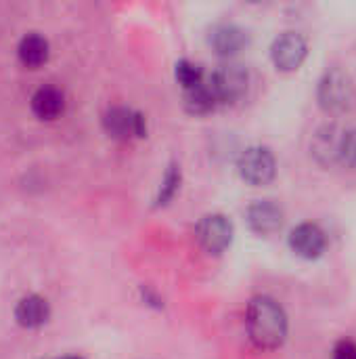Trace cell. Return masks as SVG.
Returning a JSON list of instances; mask_svg holds the SVG:
<instances>
[{
	"label": "cell",
	"mask_w": 356,
	"mask_h": 359,
	"mask_svg": "<svg viewBox=\"0 0 356 359\" xmlns=\"http://www.w3.org/2000/svg\"><path fill=\"white\" fill-rule=\"evenodd\" d=\"M290 246L292 250L302 259H317L325 252L327 238L323 229L315 223H302L290 233Z\"/></svg>",
	"instance_id": "ba28073f"
},
{
	"label": "cell",
	"mask_w": 356,
	"mask_h": 359,
	"mask_svg": "<svg viewBox=\"0 0 356 359\" xmlns=\"http://www.w3.org/2000/svg\"><path fill=\"white\" fill-rule=\"evenodd\" d=\"M332 359H356V343L350 339H342L336 347Z\"/></svg>",
	"instance_id": "d6986e66"
},
{
	"label": "cell",
	"mask_w": 356,
	"mask_h": 359,
	"mask_svg": "<svg viewBox=\"0 0 356 359\" xmlns=\"http://www.w3.org/2000/svg\"><path fill=\"white\" fill-rule=\"evenodd\" d=\"M65 99L63 93L55 86H42L31 97V109L40 120H55L63 114Z\"/></svg>",
	"instance_id": "7c38bea8"
},
{
	"label": "cell",
	"mask_w": 356,
	"mask_h": 359,
	"mask_svg": "<svg viewBox=\"0 0 356 359\" xmlns=\"http://www.w3.org/2000/svg\"><path fill=\"white\" fill-rule=\"evenodd\" d=\"M239 175L250 185H269L277 175V160L269 147H248L239 158Z\"/></svg>",
	"instance_id": "3957f363"
},
{
	"label": "cell",
	"mask_w": 356,
	"mask_h": 359,
	"mask_svg": "<svg viewBox=\"0 0 356 359\" xmlns=\"http://www.w3.org/2000/svg\"><path fill=\"white\" fill-rule=\"evenodd\" d=\"M174 76H176V82L185 88V90H191L195 86H199L204 80H206V72L201 65L189 61V59H180L174 67Z\"/></svg>",
	"instance_id": "9a60e30c"
},
{
	"label": "cell",
	"mask_w": 356,
	"mask_h": 359,
	"mask_svg": "<svg viewBox=\"0 0 356 359\" xmlns=\"http://www.w3.org/2000/svg\"><path fill=\"white\" fill-rule=\"evenodd\" d=\"M306 53H308V44H306L304 36L298 32L281 34L271 46V59H273L275 67L281 72L298 69L302 65V61L306 59Z\"/></svg>",
	"instance_id": "8992f818"
},
{
	"label": "cell",
	"mask_w": 356,
	"mask_h": 359,
	"mask_svg": "<svg viewBox=\"0 0 356 359\" xmlns=\"http://www.w3.org/2000/svg\"><path fill=\"white\" fill-rule=\"evenodd\" d=\"M353 86L344 72L332 69L319 82V103L327 111H342L350 105Z\"/></svg>",
	"instance_id": "52a82bcc"
},
{
	"label": "cell",
	"mask_w": 356,
	"mask_h": 359,
	"mask_svg": "<svg viewBox=\"0 0 356 359\" xmlns=\"http://www.w3.org/2000/svg\"><path fill=\"white\" fill-rule=\"evenodd\" d=\"M248 225L258 236H271L281 229L283 225V210L271 202V200H258L254 202L245 212Z\"/></svg>",
	"instance_id": "9c48e42d"
},
{
	"label": "cell",
	"mask_w": 356,
	"mask_h": 359,
	"mask_svg": "<svg viewBox=\"0 0 356 359\" xmlns=\"http://www.w3.org/2000/svg\"><path fill=\"white\" fill-rule=\"evenodd\" d=\"M48 318H50V307L46 299L38 294L23 297L15 307V320L23 328H40L42 324L48 322Z\"/></svg>",
	"instance_id": "8fae6325"
},
{
	"label": "cell",
	"mask_w": 356,
	"mask_h": 359,
	"mask_svg": "<svg viewBox=\"0 0 356 359\" xmlns=\"http://www.w3.org/2000/svg\"><path fill=\"white\" fill-rule=\"evenodd\" d=\"M61 359H82V358H73V355H69V358H61Z\"/></svg>",
	"instance_id": "ffe728a7"
},
{
	"label": "cell",
	"mask_w": 356,
	"mask_h": 359,
	"mask_svg": "<svg viewBox=\"0 0 356 359\" xmlns=\"http://www.w3.org/2000/svg\"><path fill=\"white\" fill-rule=\"evenodd\" d=\"M105 130L120 141H128L132 137H145L147 135V120L141 111L115 105L109 107L103 116Z\"/></svg>",
	"instance_id": "5b68a950"
},
{
	"label": "cell",
	"mask_w": 356,
	"mask_h": 359,
	"mask_svg": "<svg viewBox=\"0 0 356 359\" xmlns=\"http://www.w3.org/2000/svg\"><path fill=\"white\" fill-rule=\"evenodd\" d=\"M19 59L27 67H40L48 59V42L38 34H27L19 42Z\"/></svg>",
	"instance_id": "4fadbf2b"
},
{
	"label": "cell",
	"mask_w": 356,
	"mask_h": 359,
	"mask_svg": "<svg viewBox=\"0 0 356 359\" xmlns=\"http://www.w3.org/2000/svg\"><path fill=\"white\" fill-rule=\"evenodd\" d=\"M180 179H183L180 166L178 164H170L168 170H166V175H164V179H162V187H159V194H157V200H155L157 206H166L178 194Z\"/></svg>",
	"instance_id": "e0dca14e"
},
{
	"label": "cell",
	"mask_w": 356,
	"mask_h": 359,
	"mask_svg": "<svg viewBox=\"0 0 356 359\" xmlns=\"http://www.w3.org/2000/svg\"><path fill=\"white\" fill-rule=\"evenodd\" d=\"M338 160L346 166L356 168V128H350L348 133H344V137L340 139V147H338Z\"/></svg>",
	"instance_id": "ac0fdd59"
},
{
	"label": "cell",
	"mask_w": 356,
	"mask_h": 359,
	"mask_svg": "<svg viewBox=\"0 0 356 359\" xmlns=\"http://www.w3.org/2000/svg\"><path fill=\"white\" fill-rule=\"evenodd\" d=\"M199 246L210 255H222L233 240V223L225 215H206L195 227Z\"/></svg>",
	"instance_id": "277c9868"
},
{
	"label": "cell",
	"mask_w": 356,
	"mask_h": 359,
	"mask_svg": "<svg viewBox=\"0 0 356 359\" xmlns=\"http://www.w3.org/2000/svg\"><path fill=\"white\" fill-rule=\"evenodd\" d=\"M338 147H340V139L334 137V128H323L319 130L315 143H313V151L321 162H334L338 158Z\"/></svg>",
	"instance_id": "2e32d148"
},
{
	"label": "cell",
	"mask_w": 356,
	"mask_h": 359,
	"mask_svg": "<svg viewBox=\"0 0 356 359\" xmlns=\"http://www.w3.org/2000/svg\"><path fill=\"white\" fill-rule=\"evenodd\" d=\"M208 80L218 103H237L239 99L245 97L248 84H250L248 72L235 63L220 65L218 69L208 74Z\"/></svg>",
	"instance_id": "7a4b0ae2"
},
{
	"label": "cell",
	"mask_w": 356,
	"mask_h": 359,
	"mask_svg": "<svg viewBox=\"0 0 356 359\" xmlns=\"http://www.w3.org/2000/svg\"><path fill=\"white\" fill-rule=\"evenodd\" d=\"M210 44L220 57L237 55L248 44V34L235 23H220L210 32Z\"/></svg>",
	"instance_id": "30bf717a"
},
{
	"label": "cell",
	"mask_w": 356,
	"mask_h": 359,
	"mask_svg": "<svg viewBox=\"0 0 356 359\" xmlns=\"http://www.w3.org/2000/svg\"><path fill=\"white\" fill-rule=\"evenodd\" d=\"M245 330L258 349H277L287 339V316L271 297H256L248 305Z\"/></svg>",
	"instance_id": "6da1fadb"
},
{
	"label": "cell",
	"mask_w": 356,
	"mask_h": 359,
	"mask_svg": "<svg viewBox=\"0 0 356 359\" xmlns=\"http://www.w3.org/2000/svg\"><path fill=\"white\" fill-rule=\"evenodd\" d=\"M216 105H218V101H216V95H214L212 86H210L208 76H206V80L199 86H195L191 90H185V107L191 114L201 116V114L212 111Z\"/></svg>",
	"instance_id": "5bb4252c"
}]
</instances>
